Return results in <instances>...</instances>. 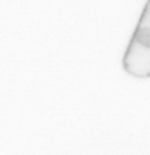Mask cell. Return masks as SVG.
I'll use <instances>...</instances> for the list:
<instances>
[{"mask_svg":"<svg viewBox=\"0 0 150 155\" xmlns=\"http://www.w3.org/2000/svg\"><path fill=\"white\" fill-rule=\"evenodd\" d=\"M123 68L133 77L150 78V43L133 35L123 58Z\"/></svg>","mask_w":150,"mask_h":155,"instance_id":"obj_1","label":"cell"}]
</instances>
